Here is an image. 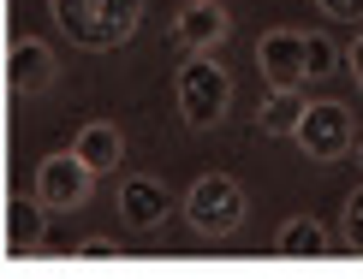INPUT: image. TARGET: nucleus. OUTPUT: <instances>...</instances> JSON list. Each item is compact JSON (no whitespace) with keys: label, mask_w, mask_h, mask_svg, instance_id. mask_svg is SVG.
I'll use <instances>...</instances> for the list:
<instances>
[{"label":"nucleus","mask_w":363,"mask_h":279,"mask_svg":"<svg viewBox=\"0 0 363 279\" xmlns=\"http://www.w3.org/2000/svg\"><path fill=\"white\" fill-rule=\"evenodd\" d=\"M60 36L84 54H113L138 36L143 24V0H48Z\"/></svg>","instance_id":"1"},{"label":"nucleus","mask_w":363,"mask_h":279,"mask_svg":"<svg viewBox=\"0 0 363 279\" xmlns=\"http://www.w3.org/2000/svg\"><path fill=\"white\" fill-rule=\"evenodd\" d=\"M173 96H179V119L191 131H215L233 107V72L220 66V54H185V66L173 77Z\"/></svg>","instance_id":"2"},{"label":"nucleus","mask_w":363,"mask_h":279,"mask_svg":"<svg viewBox=\"0 0 363 279\" xmlns=\"http://www.w3.org/2000/svg\"><path fill=\"white\" fill-rule=\"evenodd\" d=\"M185 220L196 238H233L245 226V184L233 173H203L185 190Z\"/></svg>","instance_id":"3"},{"label":"nucleus","mask_w":363,"mask_h":279,"mask_svg":"<svg viewBox=\"0 0 363 279\" xmlns=\"http://www.w3.org/2000/svg\"><path fill=\"white\" fill-rule=\"evenodd\" d=\"M89 190H96V173H89L72 149H60V154H48V161L36 166V208H42V214H72V208H84Z\"/></svg>","instance_id":"4"},{"label":"nucleus","mask_w":363,"mask_h":279,"mask_svg":"<svg viewBox=\"0 0 363 279\" xmlns=\"http://www.w3.org/2000/svg\"><path fill=\"white\" fill-rule=\"evenodd\" d=\"M292 137H298V149H304L310 161H322V166L328 161H345L352 143H357V137H352V113H345L340 101H310Z\"/></svg>","instance_id":"5"},{"label":"nucleus","mask_w":363,"mask_h":279,"mask_svg":"<svg viewBox=\"0 0 363 279\" xmlns=\"http://www.w3.org/2000/svg\"><path fill=\"white\" fill-rule=\"evenodd\" d=\"M256 72L268 77V89H298L304 84V30H262L256 36Z\"/></svg>","instance_id":"6"},{"label":"nucleus","mask_w":363,"mask_h":279,"mask_svg":"<svg viewBox=\"0 0 363 279\" xmlns=\"http://www.w3.org/2000/svg\"><path fill=\"white\" fill-rule=\"evenodd\" d=\"M233 36V12L220 6V0H185L173 18V42L185 54H215L220 42Z\"/></svg>","instance_id":"7"},{"label":"nucleus","mask_w":363,"mask_h":279,"mask_svg":"<svg viewBox=\"0 0 363 279\" xmlns=\"http://www.w3.org/2000/svg\"><path fill=\"white\" fill-rule=\"evenodd\" d=\"M167 208H173V190L155 173H131L125 184H119V220H125L131 232L161 226V220H167Z\"/></svg>","instance_id":"8"},{"label":"nucleus","mask_w":363,"mask_h":279,"mask_svg":"<svg viewBox=\"0 0 363 279\" xmlns=\"http://www.w3.org/2000/svg\"><path fill=\"white\" fill-rule=\"evenodd\" d=\"M54 48L48 42H36V36H18L6 48V89L12 96H42V89L54 84Z\"/></svg>","instance_id":"9"},{"label":"nucleus","mask_w":363,"mask_h":279,"mask_svg":"<svg viewBox=\"0 0 363 279\" xmlns=\"http://www.w3.org/2000/svg\"><path fill=\"white\" fill-rule=\"evenodd\" d=\"M72 154H78L89 173H119V161H125V131H119L113 119H89L78 131V143H72Z\"/></svg>","instance_id":"10"},{"label":"nucleus","mask_w":363,"mask_h":279,"mask_svg":"<svg viewBox=\"0 0 363 279\" xmlns=\"http://www.w3.org/2000/svg\"><path fill=\"white\" fill-rule=\"evenodd\" d=\"M274 250L286 256V261H315V256H328V226L322 220H310V214H298V220H286L280 232H274Z\"/></svg>","instance_id":"11"},{"label":"nucleus","mask_w":363,"mask_h":279,"mask_svg":"<svg viewBox=\"0 0 363 279\" xmlns=\"http://www.w3.org/2000/svg\"><path fill=\"white\" fill-rule=\"evenodd\" d=\"M304 96H298V89H274V96L262 101V113H256V131L262 137H292L298 131V119H304Z\"/></svg>","instance_id":"12"},{"label":"nucleus","mask_w":363,"mask_h":279,"mask_svg":"<svg viewBox=\"0 0 363 279\" xmlns=\"http://www.w3.org/2000/svg\"><path fill=\"white\" fill-rule=\"evenodd\" d=\"M334 66H340V42H328V36H310V30H304V84L328 77Z\"/></svg>","instance_id":"13"},{"label":"nucleus","mask_w":363,"mask_h":279,"mask_svg":"<svg viewBox=\"0 0 363 279\" xmlns=\"http://www.w3.org/2000/svg\"><path fill=\"white\" fill-rule=\"evenodd\" d=\"M340 244L352 256H363V184L345 196V208H340Z\"/></svg>","instance_id":"14"},{"label":"nucleus","mask_w":363,"mask_h":279,"mask_svg":"<svg viewBox=\"0 0 363 279\" xmlns=\"http://www.w3.org/2000/svg\"><path fill=\"white\" fill-rule=\"evenodd\" d=\"M12 244H24V250H36V244H42V208L12 214Z\"/></svg>","instance_id":"15"},{"label":"nucleus","mask_w":363,"mask_h":279,"mask_svg":"<svg viewBox=\"0 0 363 279\" xmlns=\"http://www.w3.org/2000/svg\"><path fill=\"white\" fill-rule=\"evenodd\" d=\"M315 6H322L328 18H340V24H357L363 18V0H315Z\"/></svg>","instance_id":"16"},{"label":"nucleus","mask_w":363,"mask_h":279,"mask_svg":"<svg viewBox=\"0 0 363 279\" xmlns=\"http://www.w3.org/2000/svg\"><path fill=\"white\" fill-rule=\"evenodd\" d=\"M345 72H352V77H357V89H363V36L345 48Z\"/></svg>","instance_id":"17"}]
</instances>
